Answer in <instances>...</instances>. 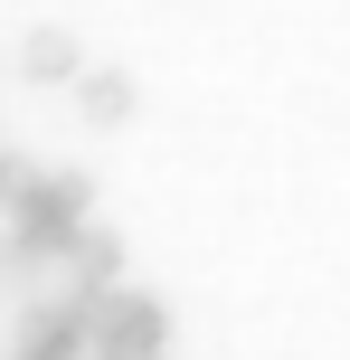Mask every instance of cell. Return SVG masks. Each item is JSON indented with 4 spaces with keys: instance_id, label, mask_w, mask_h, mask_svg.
<instances>
[{
    "instance_id": "4",
    "label": "cell",
    "mask_w": 350,
    "mask_h": 360,
    "mask_svg": "<svg viewBox=\"0 0 350 360\" xmlns=\"http://www.w3.org/2000/svg\"><path fill=\"white\" fill-rule=\"evenodd\" d=\"M19 67H29L38 86H67V76L86 67V57H76V38H67V29H29V48H19Z\"/></svg>"
},
{
    "instance_id": "3",
    "label": "cell",
    "mask_w": 350,
    "mask_h": 360,
    "mask_svg": "<svg viewBox=\"0 0 350 360\" xmlns=\"http://www.w3.org/2000/svg\"><path fill=\"white\" fill-rule=\"evenodd\" d=\"M76 105H86V124H133V76L123 67H76Z\"/></svg>"
},
{
    "instance_id": "1",
    "label": "cell",
    "mask_w": 350,
    "mask_h": 360,
    "mask_svg": "<svg viewBox=\"0 0 350 360\" xmlns=\"http://www.w3.org/2000/svg\"><path fill=\"white\" fill-rule=\"evenodd\" d=\"M0 209H10V237H29L38 256H67V237L95 218V190H86V171H48V180L19 171V190Z\"/></svg>"
},
{
    "instance_id": "2",
    "label": "cell",
    "mask_w": 350,
    "mask_h": 360,
    "mask_svg": "<svg viewBox=\"0 0 350 360\" xmlns=\"http://www.w3.org/2000/svg\"><path fill=\"white\" fill-rule=\"evenodd\" d=\"M76 360H170V313L152 304V294H95L86 304V342Z\"/></svg>"
}]
</instances>
